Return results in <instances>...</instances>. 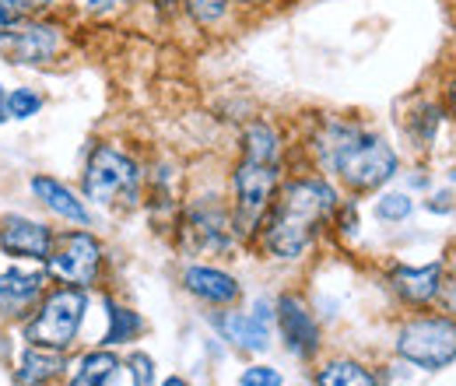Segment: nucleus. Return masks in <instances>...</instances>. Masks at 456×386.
<instances>
[{
    "mask_svg": "<svg viewBox=\"0 0 456 386\" xmlns=\"http://www.w3.org/2000/svg\"><path fill=\"white\" fill-rule=\"evenodd\" d=\"M313 159L320 172L334 176L351 193H372L400 172L397 148L358 119L327 116L313 134Z\"/></svg>",
    "mask_w": 456,
    "mask_h": 386,
    "instance_id": "f257e3e1",
    "label": "nucleus"
},
{
    "mask_svg": "<svg viewBox=\"0 0 456 386\" xmlns=\"http://www.w3.org/2000/svg\"><path fill=\"white\" fill-rule=\"evenodd\" d=\"M341 193L330 183V176L309 172V176H291L281 183L267 218H264V250L278 260H298L316 232L323 228V221L338 215Z\"/></svg>",
    "mask_w": 456,
    "mask_h": 386,
    "instance_id": "f03ea898",
    "label": "nucleus"
},
{
    "mask_svg": "<svg viewBox=\"0 0 456 386\" xmlns=\"http://www.w3.org/2000/svg\"><path fill=\"white\" fill-rule=\"evenodd\" d=\"M141 186H144V172L137 166V159L119 144H95L88 152V162L81 172L85 201L99 208H137Z\"/></svg>",
    "mask_w": 456,
    "mask_h": 386,
    "instance_id": "7ed1b4c3",
    "label": "nucleus"
},
{
    "mask_svg": "<svg viewBox=\"0 0 456 386\" xmlns=\"http://www.w3.org/2000/svg\"><path fill=\"white\" fill-rule=\"evenodd\" d=\"M285 183V162H256V159H242L232 168V225H235V235H249L256 232L278 190Z\"/></svg>",
    "mask_w": 456,
    "mask_h": 386,
    "instance_id": "20e7f679",
    "label": "nucleus"
},
{
    "mask_svg": "<svg viewBox=\"0 0 456 386\" xmlns=\"http://www.w3.org/2000/svg\"><path fill=\"white\" fill-rule=\"evenodd\" d=\"M397 355L414 369L439 373L456 362V316H418L397 333Z\"/></svg>",
    "mask_w": 456,
    "mask_h": 386,
    "instance_id": "39448f33",
    "label": "nucleus"
},
{
    "mask_svg": "<svg viewBox=\"0 0 456 386\" xmlns=\"http://www.w3.org/2000/svg\"><path fill=\"white\" fill-rule=\"evenodd\" d=\"M88 313L85 288H57L46 295V302L36 309V316L25 324V341L46 344V348H70V341L81 331V320Z\"/></svg>",
    "mask_w": 456,
    "mask_h": 386,
    "instance_id": "423d86ee",
    "label": "nucleus"
},
{
    "mask_svg": "<svg viewBox=\"0 0 456 386\" xmlns=\"http://www.w3.org/2000/svg\"><path fill=\"white\" fill-rule=\"evenodd\" d=\"M11 63L18 67H46L63 56L67 50V29L53 21L50 14H36V18H21V25L0 43Z\"/></svg>",
    "mask_w": 456,
    "mask_h": 386,
    "instance_id": "0eeeda50",
    "label": "nucleus"
},
{
    "mask_svg": "<svg viewBox=\"0 0 456 386\" xmlns=\"http://www.w3.org/2000/svg\"><path fill=\"white\" fill-rule=\"evenodd\" d=\"M102 264V242L92 232H67L50 257V271L77 288L92 284Z\"/></svg>",
    "mask_w": 456,
    "mask_h": 386,
    "instance_id": "6e6552de",
    "label": "nucleus"
},
{
    "mask_svg": "<svg viewBox=\"0 0 456 386\" xmlns=\"http://www.w3.org/2000/svg\"><path fill=\"white\" fill-rule=\"evenodd\" d=\"M186 235L200 250L225 253L228 246H232V239H235V225H232V215L215 197H204V201L190 204V211H186Z\"/></svg>",
    "mask_w": 456,
    "mask_h": 386,
    "instance_id": "1a4fd4ad",
    "label": "nucleus"
},
{
    "mask_svg": "<svg viewBox=\"0 0 456 386\" xmlns=\"http://www.w3.org/2000/svg\"><path fill=\"white\" fill-rule=\"evenodd\" d=\"M0 250L25 260H50L53 257V232L43 221L25 215H4L0 218Z\"/></svg>",
    "mask_w": 456,
    "mask_h": 386,
    "instance_id": "9d476101",
    "label": "nucleus"
},
{
    "mask_svg": "<svg viewBox=\"0 0 456 386\" xmlns=\"http://www.w3.org/2000/svg\"><path fill=\"white\" fill-rule=\"evenodd\" d=\"M278 324H281V337H285L291 355L313 358L320 351V327H316L313 313L302 306V299L281 295V302H278Z\"/></svg>",
    "mask_w": 456,
    "mask_h": 386,
    "instance_id": "9b49d317",
    "label": "nucleus"
},
{
    "mask_svg": "<svg viewBox=\"0 0 456 386\" xmlns=\"http://www.w3.org/2000/svg\"><path fill=\"white\" fill-rule=\"evenodd\" d=\"M443 277H446V264L443 260H432L425 267H397L394 271V292L407 306H428L439 299V288H443Z\"/></svg>",
    "mask_w": 456,
    "mask_h": 386,
    "instance_id": "f8f14e48",
    "label": "nucleus"
},
{
    "mask_svg": "<svg viewBox=\"0 0 456 386\" xmlns=\"http://www.w3.org/2000/svg\"><path fill=\"white\" fill-rule=\"evenodd\" d=\"M46 288V271L43 267H11L0 275V313L14 316L28 309Z\"/></svg>",
    "mask_w": 456,
    "mask_h": 386,
    "instance_id": "ddd939ff",
    "label": "nucleus"
},
{
    "mask_svg": "<svg viewBox=\"0 0 456 386\" xmlns=\"http://www.w3.org/2000/svg\"><path fill=\"white\" fill-rule=\"evenodd\" d=\"M28 190L53 211L60 218L74 221V225H92V211L85 208V201L67 186V183H60L53 176H32L28 179Z\"/></svg>",
    "mask_w": 456,
    "mask_h": 386,
    "instance_id": "4468645a",
    "label": "nucleus"
},
{
    "mask_svg": "<svg viewBox=\"0 0 456 386\" xmlns=\"http://www.w3.org/2000/svg\"><path fill=\"white\" fill-rule=\"evenodd\" d=\"M183 284L190 295L211 302V306H228L239 299V281L218 267H186L183 275Z\"/></svg>",
    "mask_w": 456,
    "mask_h": 386,
    "instance_id": "2eb2a0df",
    "label": "nucleus"
},
{
    "mask_svg": "<svg viewBox=\"0 0 456 386\" xmlns=\"http://www.w3.org/2000/svg\"><path fill=\"white\" fill-rule=\"evenodd\" d=\"M215 327L222 331L225 341H232L242 351H267L271 348V327L260 316H246V313H222L215 320Z\"/></svg>",
    "mask_w": 456,
    "mask_h": 386,
    "instance_id": "dca6fc26",
    "label": "nucleus"
},
{
    "mask_svg": "<svg viewBox=\"0 0 456 386\" xmlns=\"http://www.w3.org/2000/svg\"><path fill=\"white\" fill-rule=\"evenodd\" d=\"M67 369V362H63V351L60 348H46V344H32L25 355H21V362H18V386H43L50 383L53 376H60Z\"/></svg>",
    "mask_w": 456,
    "mask_h": 386,
    "instance_id": "f3484780",
    "label": "nucleus"
},
{
    "mask_svg": "<svg viewBox=\"0 0 456 386\" xmlns=\"http://www.w3.org/2000/svg\"><path fill=\"white\" fill-rule=\"evenodd\" d=\"M239 155L256 159V162H281L285 141H281V134L271 119H253L239 137Z\"/></svg>",
    "mask_w": 456,
    "mask_h": 386,
    "instance_id": "a211bd4d",
    "label": "nucleus"
},
{
    "mask_svg": "<svg viewBox=\"0 0 456 386\" xmlns=\"http://www.w3.org/2000/svg\"><path fill=\"white\" fill-rule=\"evenodd\" d=\"M316 386H379V380L362 362L334 358V362L316 369Z\"/></svg>",
    "mask_w": 456,
    "mask_h": 386,
    "instance_id": "6ab92c4d",
    "label": "nucleus"
},
{
    "mask_svg": "<svg viewBox=\"0 0 456 386\" xmlns=\"http://www.w3.org/2000/svg\"><path fill=\"white\" fill-rule=\"evenodd\" d=\"M443 119H446L443 103H418V106H414V116H411V127H407V137L414 141V148L428 152V148L436 144V134H439Z\"/></svg>",
    "mask_w": 456,
    "mask_h": 386,
    "instance_id": "aec40b11",
    "label": "nucleus"
},
{
    "mask_svg": "<svg viewBox=\"0 0 456 386\" xmlns=\"http://www.w3.org/2000/svg\"><path fill=\"white\" fill-rule=\"evenodd\" d=\"M116 369H119V358H116L113 351H88L77 362V373H74L70 386H102Z\"/></svg>",
    "mask_w": 456,
    "mask_h": 386,
    "instance_id": "412c9836",
    "label": "nucleus"
},
{
    "mask_svg": "<svg viewBox=\"0 0 456 386\" xmlns=\"http://www.w3.org/2000/svg\"><path fill=\"white\" fill-rule=\"evenodd\" d=\"M106 309H110V331H106V337H102L106 348L126 344V341H134L137 333L144 331L141 313H134V309H126V306H116L113 299H106Z\"/></svg>",
    "mask_w": 456,
    "mask_h": 386,
    "instance_id": "4be33fe9",
    "label": "nucleus"
},
{
    "mask_svg": "<svg viewBox=\"0 0 456 386\" xmlns=\"http://www.w3.org/2000/svg\"><path fill=\"white\" fill-rule=\"evenodd\" d=\"M232 4L235 0H183V14L197 25V29H218L232 14Z\"/></svg>",
    "mask_w": 456,
    "mask_h": 386,
    "instance_id": "5701e85b",
    "label": "nucleus"
},
{
    "mask_svg": "<svg viewBox=\"0 0 456 386\" xmlns=\"http://www.w3.org/2000/svg\"><path fill=\"white\" fill-rule=\"evenodd\" d=\"M43 110V95L36 88H11L7 92V119H32Z\"/></svg>",
    "mask_w": 456,
    "mask_h": 386,
    "instance_id": "b1692460",
    "label": "nucleus"
},
{
    "mask_svg": "<svg viewBox=\"0 0 456 386\" xmlns=\"http://www.w3.org/2000/svg\"><path fill=\"white\" fill-rule=\"evenodd\" d=\"M411 215H414V201L400 190H390L376 201V218L379 221H407Z\"/></svg>",
    "mask_w": 456,
    "mask_h": 386,
    "instance_id": "393cba45",
    "label": "nucleus"
},
{
    "mask_svg": "<svg viewBox=\"0 0 456 386\" xmlns=\"http://www.w3.org/2000/svg\"><path fill=\"white\" fill-rule=\"evenodd\" d=\"M285 376L271 365H249L242 376H239V386H281Z\"/></svg>",
    "mask_w": 456,
    "mask_h": 386,
    "instance_id": "a878e982",
    "label": "nucleus"
},
{
    "mask_svg": "<svg viewBox=\"0 0 456 386\" xmlns=\"http://www.w3.org/2000/svg\"><path fill=\"white\" fill-rule=\"evenodd\" d=\"M126 365H130V380H134V386H155V362H151L144 351H134Z\"/></svg>",
    "mask_w": 456,
    "mask_h": 386,
    "instance_id": "bb28decb",
    "label": "nucleus"
},
{
    "mask_svg": "<svg viewBox=\"0 0 456 386\" xmlns=\"http://www.w3.org/2000/svg\"><path fill=\"white\" fill-rule=\"evenodd\" d=\"M77 4H81V11H88L95 18H113L119 11H126L130 0H77Z\"/></svg>",
    "mask_w": 456,
    "mask_h": 386,
    "instance_id": "cd10ccee",
    "label": "nucleus"
},
{
    "mask_svg": "<svg viewBox=\"0 0 456 386\" xmlns=\"http://www.w3.org/2000/svg\"><path fill=\"white\" fill-rule=\"evenodd\" d=\"M21 18H25V14H21L11 0H0V43H4L18 25H21Z\"/></svg>",
    "mask_w": 456,
    "mask_h": 386,
    "instance_id": "c85d7f7f",
    "label": "nucleus"
},
{
    "mask_svg": "<svg viewBox=\"0 0 456 386\" xmlns=\"http://www.w3.org/2000/svg\"><path fill=\"white\" fill-rule=\"evenodd\" d=\"M25 18H36V14H53L60 7V0H11Z\"/></svg>",
    "mask_w": 456,
    "mask_h": 386,
    "instance_id": "c756f323",
    "label": "nucleus"
},
{
    "mask_svg": "<svg viewBox=\"0 0 456 386\" xmlns=\"http://www.w3.org/2000/svg\"><path fill=\"white\" fill-rule=\"evenodd\" d=\"M436 302H443V309L456 316V271L450 277H443V288H439V299Z\"/></svg>",
    "mask_w": 456,
    "mask_h": 386,
    "instance_id": "7c9ffc66",
    "label": "nucleus"
},
{
    "mask_svg": "<svg viewBox=\"0 0 456 386\" xmlns=\"http://www.w3.org/2000/svg\"><path fill=\"white\" fill-rule=\"evenodd\" d=\"M443 110H446V116L456 119V74L446 81V88H443Z\"/></svg>",
    "mask_w": 456,
    "mask_h": 386,
    "instance_id": "2f4dec72",
    "label": "nucleus"
},
{
    "mask_svg": "<svg viewBox=\"0 0 456 386\" xmlns=\"http://www.w3.org/2000/svg\"><path fill=\"white\" fill-rule=\"evenodd\" d=\"M450 201H453L450 193H436V197H432L425 208H428L432 215H450V211H453V204H450Z\"/></svg>",
    "mask_w": 456,
    "mask_h": 386,
    "instance_id": "473e14b6",
    "label": "nucleus"
},
{
    "mask_svg": "<svg viewBox=\"0 0 456 386\" xmlns=\"http://www.w3.org/2000/svg\"><path fill=\"white\" fill-rule=\"evenodd\" d=\"M148 4H151V7L159 11V14H172V11H175V7L183 4V0H148Z\"/></svg>",
    "mask_w": 456,
    "mask_h": 386,
    "instance_id": "72a5a7b5",
    "label": "nucleus"
},
{
    "mask_svg": "<svg viewBox=\"0 0 456 386\" xmlns=\"http://www.w3.org/2000/svg\"><path fill=\"white\" fill-rule=\"evenodd\" d=\"M0 123H7V88L0 85Z\"/></svg>",
    "mask_w": 456,
    "mask_h": 386,
    "instance_id": "f704fd0d",
    "label": "nucleus"
},
{
    "mask_svg": "<svg viewBox=\"0 0 456 386\" xmlns=\"http://www.w3.org/2000/svg\"><path fill=\"white\" fill-rule=\"evenodd\" d=\"M235 4H242V7H271L274 0H235Z\"/></svg>",
    "mask_w": 456,
    "mask_h": 386,
    "instance_id": "c9c22d12",
    "label": "nucleus"
},
{
    "mask_svg": "<svg viewBox=\"0 0 456 386\" xmlns=\"http://www.w3.org/2000/svg\"><path fill=\"white\" fill-rule=\"evenodd\" d=\"M162 386H190V383H186V380H179V376H169V380H166Z\"/></svg>",
    "mask_w": 456,
    "mask_h": 386,
    "instance_id": "e433bc0d",
    "label": "nucleus"
},
{
    "mask_svg": "<svg viewBox=\"0 0 456 386\" xmlns=\"http://www.w3.org/2000/svg\"><path fill=\"white\" fill-rule=\"evenodd\" d=\"M450 7H453V21H456V0H453V4H450Z\"/></svg>",
    "mask_w": 456,
    "mask_h": 386,
    "instance_id": "4c0bfd02",
    "label": "nucleus"
},
{
    "mask_svg": "<svg viewBox=\"0 0 456 386\" xmlns=\"http://www.w3.org/2000/svg\"><path fill=\"white\" fill-rule=\"evenodd\" d=\"M450 179H453V183H456V168H453V172H450Z\"/></svg>",
    "mask_w": 456,
    "mask_h": 386,
    "instance_id": "58836bf2",
    "label": "nucleus"
}]
</instances>
